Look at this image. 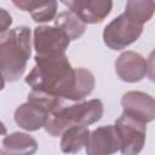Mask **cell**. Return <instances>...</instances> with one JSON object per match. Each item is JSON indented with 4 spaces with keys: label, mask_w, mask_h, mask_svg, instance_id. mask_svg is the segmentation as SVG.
Returning <instances> with one entry per match:
<instances>
[{
    "label": "cell",
    "mask_w": 155,
    "mask_h": 155,
    "mask_svg": "<svg viewBox=\"0 0 155 155\" xmlns=\"http://www.w3.org/2000/svg\"><path fill=\"white\" fill-rule=\"evenodd\" d=\"M35 65L25 78L31 90L47 92L70 101L76 85V69L65 53L41 56L35 54Z\"/></svg>",
    "instance_id": "6da1fadb"
},
{
    "label": "cell",
    "mask_w": 155,
    "mask_h": 155,
    "mask_svg": "<svg viewBox=\"0 0 155 155\" xmlns=\"http://www.w3.org/2000/svg\"><path fill=\"white\" fill-rule=\"evenodd\" d=\"M31 31L25 25L16 27L0 36V69L2 84L19 80L31 56Z\"/></svg>",
    "instance_id": "7a4b0ae2"
},
{
    "label": "cell",
    "mask_w": 155,
    "mask_h": 155,
    "mask_svg": "<svg viewBox=\"0 0 155 155\" xmlns=\"http://www.w3.org/2000/svg\"><path fill=\"white\" fill-rule=\"evenodd\" d=\"M104 113L103 102L98 98L87 102H78L71 105L64 104L50 114L45 125V131L51 137L62 136V133L74 125L90 126L99 121Z\"/></svg>",
    "instance_id": "3957f363"
},
{
    "label": "cell",
    "mask_w": 155,
    "mask_h": 155,
    "mask_svg": "<svg viewBox=\"0 0 155 155\" xmlns=\"http://www.w3.org/2000/svg\"><path fill=\"white\" fill-rule=\"evenodd\" d=\"M147 124L139 119L122 113L115 120V130L120 139V151L125 155H134L143 150L147 136Z\"/></svg>",
    "instance_id": "277c9868"
},
{
    "label": "cell",
    "mask_w": 155,
    "mask_h": 155,
    "mask_svg": "<svg viewBox=\"0 0 155 155\" xmlns=\"http://www.w3.org/2000/svg\"><path fill=\"white\" fill-rule=\"evenodd\" d=\"M143 25L130 19L125 13L114 18L103 30V41L110 50H122L139 39Z\"/></svg>",
    "instance_id": "5b68a950"
},
{
    "label": "cell",
    "mask_w": 155,
    "mask_h": 155,
    "mask_svg": "<svg viewBox=\"0 0 155 155\" xmlns=\"http://www.w3.org/2000/svg\"><path fill=\"white\" fill-rule=\"evenodd\" d=\"M70 38L58 27L38 25L34 28L33 46L36 54H63L70 44Z\"/></svg>",
    "instance_id": "8992f818"
},
{
    "label": "cell",
    "mask_w": 155,
    "mask_h": 155,
    "mask_svg": "<svg viewBox=\"0 0 155 155\" xmlns=\"http://www.w3.org/2000/svg\"><path fill=\"white\" fill-rule=\"evenodd\" d=\"M86 24L101 23L113 8V0H61Z\"/></svg>",
    "instance_id": "52a82bcc"
},
{
    "label": "cell",
    "mask_w": 155,
    "mask_h": 155,
    "mask_svg": "<svg viewBox=\"0 0 155 155\" xmlns=\"http://www.w3.org/2000/svg\"><path fill=\"white\" fill-rule=\"evenodd\" d=\"M125 113L148 124L155 120V98L142 91H128L121 97Z\"/></svg>",
    "instance_id": "ba28073f"
},
{
    "label": "cell",
    "mask_w": 155,
    "mask_h": 155,
    "mask_svg": "<svg viewBox=\"0 0 155 155\" xmlns=\"http://www.w3.org/2000/svg\"><path fill=\"white\" fill-rule=\"evenodd\" d=\"M115 71L124 82H138L147 75V61L138 52L125 51L115 61Z\"/></svg>",
    "instance_id": "9c48e42d"
},
{
    "label": "cell",
    "mask_w": 155,
    "mask_h": 155,
    "mask_svg": "<svg viewBox=\"0 0 155 155\" xmlns=\"http://www.w3.org/2000/svg\"><path fill=\"white\" fill-rule=\"evenodd\" d=\"M87 155H110L120 150V139L114 125L93 130L85 147Z\"/></svg>",
    "instance_id": "30bf717a"
},
{
    "label": "cell",
    "mask_w": 155,
    "mask_h": 155,
    "mask_svg": "<svg viewBox=\"0 0 155 155\" xmlns=\"http://www.w3.org/2000/svg\"><path fill=\"white\" fill-rule=\"evenodd\" d=\"M50 111L39 102L28 99L25 103L21 104L15 111L16 124L29 132L38 131L45 127Z\"/></svg>",
    "instance_id": "8fae6325"
},
{
    "label": "cell",
    "mask_w": 155,
    "mask_h": 155,
    "mask_svg": "<svg viewBox=\"0 0 155 155\" xmlns=\"http://www.w3.org/2000/svg\"><path fill=\"white\" fill-rule=\"evenodd\" d=\"M38 150V142L23 132H12L2 138L1 154H34Z\"/></svg>",
    "instance_id": "7c38bea8"
},
{
    "label": "cell",
    "mask_w": 155,
    "mask_h": 155,
    "mask_svg": "<svg viewBox=\"0 0 155 155\" xmlns=\"http://www.w3.org/2000/svg\"><path fill=\"white\" fill-rule=\"evenodd\" d=\"M90 130L87 126L74 125L67 128L62 133L61 138V150L67 154L79 153L84 147H86L90 138Z\"/></svg>",
    "instance_id": "4fadbf2b"
},
{
    "label": "cell",
    "mask_w": 155,
    "mask_h": 155,
    "mask_svg": "<svg viewBox=\"0 0 155 155\" xmlns=\"http://www.w3.org/2000/svg\"><path fill=\"white\" fill-rule=\"evenodd\" d=\"M54 25L65 31L70 40L80 39L86 30V23L70 10L59 12L54 18Z\"/></svg>",
    "instance_id": "5bb4252c"
},
{
    "label": "cell",
    "mask_w": 155,
    "mask_h": 155,
    "mask_svg": "<svg viewBox=\"0 0 155 155\" xmlns=\"http://www.w3.org/2000/svg\"><path fill=\"white\" fill-rule=\"evenodd\" d=\"M124 13L133 22L143 25L154 16L155 2L153 0H127Z\"/></svg>",
    "instance_id": "9a60e30c"
},
{
    "label": "cell",
    "mask_w": 155,
    "mask_h": 155,
    "mask_svg": "<svg viewBox=\"0 0 155 155\" xmlns=\"http://www.w3.org/2000/svg\"><path fill=\"white\" fill-rule=\"evenodd\" d=\"M94 76L93 74L85 69V68H78L76 69V85L73 91V94L70 97L71 102H80L85 97L92 93L94 88Z\"/></svg>",
    "instance_id": "2e32d148"
},
{
    "label": "cell",
    "mask_w": 155,
    "mask_h": 155,
    "mask_svg": "<svg viewBox=\"0 0 155 155\" xmlns=\"http://www.w3.org/2000/svg\"><path fill=\"white\" fill-rule=\"evenodd\" d=\"M57 7H58L57 0H48L38 10L30 12V16L33 21H35L36 23L51 22V21H54L57 16Z\"/></svg>",
    "instance_id": "e0dca14e"
},
{
    "label": "cell",
    "mask_w": 155,
    "mask_h": 155,
    "mask_svg": "<svg viewBox=\"0 0 155 155\" xmlns=\"http://www.w3.org/2000/svg\"><path fill=\"white\" fill-rule=\"evenodd\" d=\"M11 1L21 11H27L30 13V12L38 10L39 7H41L48 0H11Z\"/></svg>",
    "instance_id": "ac0fdd59"
},
{
    "label": "cell",
    "mask_w": 155,
    "mask_h": 155,
    "mask_svg": "<svg viewBox=\"0 0 155 155\" xmlns=\"http://www.w3.org/2000/svg\"><path fill=\"white\" fill-rule=\"evenodd\" d=\"M147 76L155 82V48L149 53L147 59Z\"/></svg>",
    "instance_id": "d6986e66"
},
{
    "label": "cell",
    "mask_w": 155,
    "mask_h": 155,
    "mask_svg": "<svg viewBox=\"0 0 155 155\" xmlns=\"http://www.w3.org/2000/svg\"><path fill=\"white\" fill-rule=\"evenodd\" d=\"M0 12H1V29H0V31H1V34H4V33H6L7 28L11 25L12 18H11V16L7 13V11L5 8H1Z\"/></svg>",
    "instance_id": "ffe728a7"
},
{
    "label": "cell",
    "mask_w": 155,
    "mask_h": 155,
    "mask_svg": "<svg viewBox=\"0 0 155 155\" xmlns=\"http://www.w3.org/2000/svg\"><path fill=\"white\" fill-rule=\"evenodd\" d=\"M153 1H154V2H155V0H153Z\"/></svg>",
    "instance_id": "44dd1931"
}]
</instances>
